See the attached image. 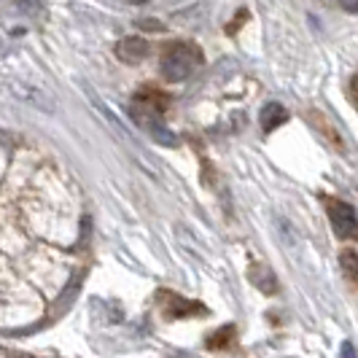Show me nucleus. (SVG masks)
Instances as JSON below:
<instances>
[{"label": "nucleus", "mask_w": 358, "mask_h": 358, "mask_svg": "<svg viewBox=\"0 0 358 358\" xmlns=\"http://www.w3.org/2000/svg\"><path fill=\"white\" fill-rule=\"evenodd\" d=\"M202 62V52L194 43H176L170 46L164 59H162V76L167 81H183L199 68Z\"/></svg>", "instance_id": "1"}, {"label": "nucleus", "mask_w": 358, "mask_h": 358, "mask_svg": "<svg viewBox=\"0 0 358 358\" xmlns=\"http://www.w3.org/2000/svg\"><path fill=\"white\" fill-rule=\"evenodd\" d=\"M326 213H329V221L334 227V232L340 234L342 240H350L358 234V218L353 205L342 202V199H326Z\"/></svg>", "instance_id": "2"}, {"label": "nucleus", "mask_w": 358, "mask_h": 358, "mask_svg": "<svg viewBox=\"0 0 358 358\" xmlns=\"http://www.w3.org/2000/svg\"><path fill=\"white\" fill-rule=\"evenodd\" d=\"M8 87L14 92V97H19L22 103H30L33 108H41V110H46V113H54L57 106H54V100L43 90H36V87H30V84H17V81H11Z\"/></svg>", "instance_id": "3"}, {"label": "nucleus", "mask_w": 358, "mask_h": 358, "mask_svg": "<svg viewBox=\"0 0 358 358\" xmlns=\"http://www.w3.org/2000/svg\"><path fill=\"white\" fill-rule=\"evenodd\" d=\"M148 52H151V46H148V41L141 36L122 38V41L116 43V57L124 59V62H141V59H145Z\"/></svg>", "instance_id": "4"}, {"label": "nucleus", "mask_w": 358, "mask_h": 358, "mask_svg": "<svg viewBox=\"0 0 358 358\" xmlns=\"http://www.w3.org/2000/svg\"><path fill=\"white\" fill-rule=\"evenodd\" d=\"M262 127L267 129V132H272L275 127H280V124H286L288 122V110L280 103H267V106L262 108Z\"/></svg>", "instance_id": "5"}, {"label": "nucleus", "mask_w": 358, "mask_h": 358, "mask_svg": "<svg viewBox=\"0 0 358 358\" xmlns=\"http://www.w3.org/2000/svg\"><path fill=\"white\" fill-rule=\"evenodd\" d=\"M251 280L262 288L264 294H272V291L278 288V283H275V275H272L269 269H264V267H253L251 269Z\"/></svg>", "instance_id": "6"}, {"label": "nucleus", "mask_w": 358, "mask_h": 358, "mask_svg": "<svg viewBox=\"0 0 358 358\" xmlns=\"http://www.w3.org/2000/svg\"><path fill=\"white\" fill-rule=\"evenodd\" d=\"M148 132H151V138H154L159 145H167V148H176V145H178V138H176L164 124H159V122L148 127Z\"/></svg>", "instance_id": "7"}, {"label": "nucleus", "mask_w": 358, "mask_h": 358, "mask_svg": "<svg viewBox=\"0 0 358 358\" xmlns=\"http://www.w3.org/2000/svg\"><path fill=\"white\" fill-rule=\"evenodd\" d=\"M340 264H342V269H345V275H348V278L358 280V256H356V253L342 251L340 253Z\"/></svg>", "instance_id": "8"}, {"label": "nucleus", "mask_w": 358, "mask_h": 358, "mask_svg": "<svg viewBox=\"0 0 358 358\" xmlns=\"http://www.w3.org/2000/svg\"><path fill=\"white\" fill-rule=\"evenodd\" d=\"M232 334H234V329H232V326H227V329L215 331L208 345H210V348H221V345H227V342H229V337H232Z\"/></svg>", "instance_id": "9"}, {"label": "nucleus", "mask_w": 358, "mask_h": 358, "mask_svg": "<svg viewBox=\"0 0 358 358\" xmlns=\"http://www.w3.org/2000/svg\"><path fill=\"white\" fill-rule=\"evenodd\" d=\"M22 143V138H19L17 132H8V129H0V145H19Z\"/></svg>", "instance_id": "10"}, {"label": "nucleus", "mask_w": 358, "mask_h": 358, "mask_svg": "<svg viewBox=\"0 0 358 358\" xmlns=\"http://www.w3.org/2000/svg\"><path fill=\"white\" fill-rule=\"evenodd\" d=\"M350 94H353V103L358 108V76H353V81H350Z\"/></svg>", "instance_id": "11"}, {"label": "nucleus", "mask_w": 358, "mask_h": 358, "mask_svg": "<svg viewBox=\"0 0 358 358\" xmlns=\"http://www.w3.org/2000/svg\"><path fill=\"white\" fill-rule=\"evenodd\" d=\"M342 356H345V358L356 356V348H353L350 342H345V345H342Z\"/></svg>", "instance_id": "12"}]
</instances>
